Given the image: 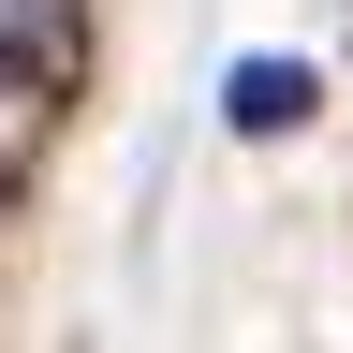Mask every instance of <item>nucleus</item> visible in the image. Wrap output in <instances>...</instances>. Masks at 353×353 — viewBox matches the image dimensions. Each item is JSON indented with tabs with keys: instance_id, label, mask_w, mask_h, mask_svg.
<instances>
[{
	"instance_id": "obj_1",
	"label": "nucleus",
	"mask_w": 353,
	"mask_h": 353,
	"mask_svg": "<svg viewBox=\"0 0 353 353\" xmlns=\"http://www.w3.org/2000/svg\"><path fill=\"white\" fill-rule=\"evenodd\" d=\"M59 88H44L15 44H0V221H30V192H44V162H59Z\"/></svg>"
},
{
	"instance_id": "obj_2",
	"label": "nucleus",
	"mask_w": 353,
	"mask_h": 353,
	"mask_svg": "<svg viewBox=\"0 0 353 353\" xmlns=\"http://www.w3.org/2000/svg\"><path fill=\"white\" fill-rule=\"evenodd\" d=\"M221 118H236V132H294V118H309V74H294V59H250L236 88H221Z\"/></svg>"
},
{
	"instance_id": "obj_3",
	"label": "nucleus",
	"mask_w": 353,
	"mask_h": 353,
	"mask_svg": "<svg viewBox=\"0 0 353 353\" xmlns=\"http://www.w3.org/2000/svg\"><path fill=\"white\" fill-rule=\"evenodd\" d=\"M15 15H30V0H0V30H15Z\"/></svg>"
}]
</instances>
